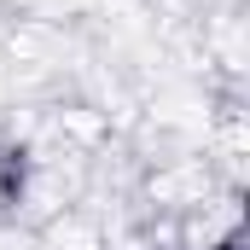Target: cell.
Masks as SVG:
<instances>
[{"label": "cell", "mask_w": 250, "mask_h": 250, "mask_svg": "<svg viewBox=\"0 0 250 250\" xmlns=\"http://www.w3.org/2000/svg\"><path fill=\"white\" fill-rule=\"evenodd\" d=\"M23 175H29L23 151H0V204H18L23 198Z\"/></svg>", "instance_id": "6da1fadb"}]
</instances>
